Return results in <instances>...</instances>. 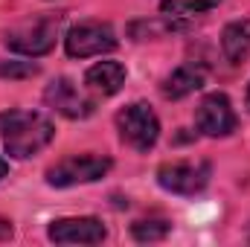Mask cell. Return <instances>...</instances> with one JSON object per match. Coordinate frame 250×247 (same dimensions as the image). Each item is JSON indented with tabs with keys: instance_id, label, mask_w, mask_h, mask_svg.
Here are the masks:
<instances>
[{
	"instance_id": "6da1fadb",
	"label": "cell",
	"mask_w": 250,
	"mask_h": 247,
	"mask_svg": "<svg viewBox=\"0 0 250 247\" xmlns=\"http://www.w3.org/2000/svg\"><path fill=\"white\" fill-rule=\"evenodd\" d=\"M0 137H3L6 154L26 160L50 145V140L56 137V128L41 114L9 111V114H0Z\"/></svg>"
},
{
	"instance_id": "7a4b0ae2",
	"label": "cell",
	"mask_w": 250,
	"mask_h": 247,
	"mask_svg": "<svg viewBox=\"0 0 250 247\" xmlns=\"http://www.w3.org/2000/svg\"><path fill=\"white\" fill-rule=\"evenodd\" d=\"M59 29H62V18L44 15V18H35L32 23H23V26L12 29V32L6 35V47H9L12 53L38 59V56H47V53L56 47Z\"/></svg>"
},
{
	"instance_id": "3957f363",
	"label": "cell",
	"mask_w": 250,
	"mask_h": 247,
	"mask_svg": "<svg viewBox=\"0 0 250 247\" xmlns=\"http://www.w3.org/2000/svg\"><path fill=\"white\" fill-rule=\"evenodd\" d=\"M117 131L134 151H148L160 137V120L146 102H134L117 114Z\"/></svg>"
},
{
	"instance_id": "277c9868",
	"label": "cell",
	"mask_w": 250,
	"mask_h": 247,
	"mask_svg": "<svg viewBox=\"0 0 250 247\" xmlns=\"http://www.w3.org/2000/svg\"><path fill=\"white\" fill-rule=\"evenodd\" d=\"M111 157H99V154H76V157H64L62 163H56L53 169H47V184L50 186H76V184H93L99 178H105L111 172Z\"/></svg>"
},
{
	"instance_id": "5b68a950",
	"label": "cell",
	"mask_w": 250,
	"mask_h": 247,
	"mask_svg": "<svg viewBox=\"0 0 250 247\" xmlns=\"http://www.w3.org/2000/svg\"><path fill=\"white\" fill-rule=\"evenodd\" d=\"M64 50L70 59H90V56L111 53V50H117V32L111 29V23L87 21V23H79L67 32Z\"/></svg>"
},
{
	"instance_id": "8992f818",
	"label": "cell",
	"mask_w": 250,
	"mask_h": 247,
	"mask_svg": "<svg viewBox=\"0 0 250 247\" xmlns=\"http://www.w3.org/2000/svg\"><path fill=\"white\" fill-rule=\"evenodd\" d=\"M157 184L175 195H198L209 184V163H187V160L163 163L157 169Z\"/></svg>"
},
{
	"instance_id": "52a82bcc",
	"label": "cell",
	"mask_w": 250,
	"mask_h": 247,
	"mask_svg": "<svg viewBox=\"0 0 250 247\" xmlns=\"http://www.w3.org/2000/svg\"><path fill=\"white\" fill-rule=\"evenodd\" d=\"M195 125L207 137H227V134H233L236 131V114H233L230 99L224 93L204 96L198 111H195Z\"/></svg>"
},
{
	"instance_id": "ba28073f",
	"label": "cell",
	"mask_w": 250,
	"mask_h": 247,
	"mask_svg": "<svg viewBox=\"0 0 250 247\" xmlns=\"http://www.w3.org/2000/svg\"><path fill=\"white\" fill-rule=\"evenodd\" d=\"M44 102L67 120H84L93 114V99H87L70 79H56L44 90Z\"/></svg>"
},
{
	"instance_id": "9c48e42d",
	"label": "cell",
	"mask_w": 250,
	"mask_h": 247,
	"mask_svg": "<svg viewBox=\"0 0 250 247\" xmlns=\"http://www.w3.org/2000/svg\"><path fill=\"white\" fill-rule=\"evenodd\" d=\"M47 236L56 245H99L108 230L99 218H59L50 224Z\"/></svg>"
},
{
	"instance_id": "30bf717a",
	"label": "cell",
	"mask_w": 250,
	"mask_h": 247,
	"mask_svg": "<svg viewBox=\"0 0 250 247\" xmlns=\"http://www.w3.org/2000/svg\"><path fill=\"white\" fill-rule=\"evenodd\" d=\"M84 84H87V90H93L99 96H114V93L123 90V84H125V67L120 62L93 64L84 73Z\"/></svg>"
},
{
	"instance_id": "8fae6325",
	"label": "cell",
	"mask_w": 250,
	"mask_h": 247,
	"mask_svg": "<svg viewBox=\"0 0 250 247\" xmlns=\"http://www.w3.org/2000/svg\"><path fill=\"white\" fill-rule=\"evenodd\" d=\"M207 82V73L201 64H181L178 70H172V76H166L163 82V96L166 99H184L189 93L201 90Z\"/></svg>"
},
{
	"instance_id": "7c38bea8",
	"label": "cell",
	"mask_w": 250,
	"mask_h": 247,
	"mask_svg": "<svg viewBox=\"0 0 250 247\" xmlns=\"http://www.w3.org/2000/svg\"><path fill=\"white\" fill-rule=\"evenodd\" d=\"M221 50L230 64H242L250 59V21H233L221 32Z\"/></svg>"
},
{
	"instance_id": "4fadbf2b",
	"label": "cell",
	"mask_w": 250,
	"mask_h": 247,
	"mask_svg": "<svg viewBox=\"0 0 250 247\" xmlns=\"http://www.w3.org/2000/svg\"><path fill=\"white\" fill-rule=\"evenodd\" d=\"M221 0H163L160 3V12L163 15H172V18H187V15H201V12H209L215 9Z\"/></svg>"
},
{
	"instance_id": "5bb4252c",
	"label": "cell",
	"mask_w": 250,
	"mask_h": 247,
	"mask_svg": "<svg viewBox=\"0 0 250 247\" xmlns=\"http://www.w3.org/2000/svg\"><path fill=\"white\" fill-rule=\"evenodd\" d=\"M169 221H163V218H148V221H134L131 224V236L137 239V242H160V239H166L169 236Z\"/></svg>"
},
{
	"instance_id": "9a60e30c",
	"label": "cell",
	"mask_w": 250,
	"mask_h": 247,
	"mask_svg": "<svg viewBox=\"0 0 250 247\" xmlns=\"http://www.w3.org/2000/svg\"><path fill=\"white\" fill-rule=\"evenodd\" d=\"M38 67L32 62H6L0 64V76H9V79H23V76H35Z\"/></svg>"
},
{
	"instance_id": "2e32d148",
	"label": "cell",
	"mask_w": 250,
	"mask_h": 247,
	"mask_svg": "<svg viewBox=\"0 0 250 247\" xmlns=\"http://www.w3.org/2000/svg\"><path fill=\"white\" fill-rule=\"evenodd\" d=\"M3 239H12V224L6 221V218H0V242Z\"/></svg>"
},
{
	"instance_id": "e0dca14e",
	"label": "cell",
	"mask_w": 250,
	"mask_h": 247,
	"mask_svg": "<svg viewBox=\"0 0 250 247\" xmlns=\"http://www.w3.org/2000/svg\"><path fill=\"white\" fill-rule=\"evenodd\" d=\"M6 172H9V163H6V160L0 157V178H6Z\"/></svg>"
},
{
	"instance_id": "ac0fdd59",
	"label": "cell",
	"mask_w": 250,
	"mask_h": 247,
	"mask_svg": "<svg viewBox=\"0 0 250 247\" xmlns=\"http://www.w3.org/2000/svg\"><path fill=\"white\" fill-rule=\"evenodd\" d=\"M248 111H250V84H248Z\"/></svg>"
}]
</instances>
